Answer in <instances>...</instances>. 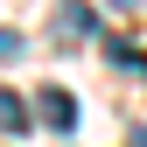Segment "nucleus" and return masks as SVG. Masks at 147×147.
I'll list each match as a JSON object with an SVG mask.
<instances>
[{
	"instance_id": "3",
	"label": "nucleus",
	"mask_w": 147,
	"mask_h": 147,
	"mask_svg": "<svg viewBox=\"0 0 147 147\" xmlns=\"http://www.w3.org/2000/svg\"><path fill=\"white\" fill-rule=\"evenodd\" d=\"M21 126H28V98L0 91V133H21Z\"/></svg>"
},
{
	"instance_id": "5",
	"label": "nucleus",
	"mask_w": 147,
	"mask_h": 147,
	"mask_svg": "<svg viewBox=\"0 0 147 147\" xmlns=\"http://www.w3.org/2000/svg\"><path fill=\"white\" fill-rule=\"evenodd\" d=\"M112 7H140V0H112Z\"/></svg>"
},
{
	"instance_id": "4",
	"label": "nucleus",
	"mask_w": 147,
	"mask_h": 147,
	"mask_svg": "<svg viewBox=\"0 0 147 147\" xmlns=\"http://www.w3.org/2000/svg\"><path fill=\"white\" fill-rule=\"evenodd\" d=\"M14 56H21V35H14V28H0V63H14Z\"/></svg>"
},
{
	"instance_id": "6",
	"label": "nucleus",
	"mask_w": 147,
	"mask_h": 147,
	"mask_svg": "<svg viewBox=\"0 0 147 147\" xmlns=\"http://www.w3.org/2000/svg\"><path fill=\"white\" fill-rule=\"evenodd\" d=\"M133 147H147V133H140V140H133Z\"/></svg>"
},
{
	"instance_id": "1",
	"label": "nucleus",
	"mask_w": 147,
	"mask_h": 147,
	"mask_svg": "<svg viewBox=\"0 0 147 147\" xmlns=\"http://www.w3.org/2000/svg\"><path fill=\"white\" fill-rule=\"evenodd\" d=\"M35 112H42L49 133H70V126H77V98H70L63 84H42V91H35Z\"/></svg>"
},
{
	"instance_id": "2",
	"label": "nucleus",
	"mask_w": 147,
	"mask_h": 147,
	"mask_svg": "<svg viewBox=\"0 0 147 147\" xmlns=\"http://www.w3.org/2000/svg\"><path fill=\"white\" fill-rule=\"evenodd\" d=\"M49 28H56V42H63V49H77V42H84V35L98 28V21H91V7H84V0H63Z\"/></svg>"
}]
</instances>
